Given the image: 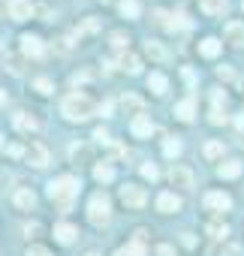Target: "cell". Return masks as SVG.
<instances>
[{"instance_id": "cell-1", "label": "cell", "mask_w": 244, "mask_h": 256, "mask_svg": "<svg viewBox=\"0 0 244 256\" xmlns=\"http://www.w3.org/2000/svg\"><path fill=\"white\" fill-rule=\"evenodd\" d=\"M60 112H64L66 120H88V118L96 112V106H94V100L84 96V94H70V96L60 102Z\"/></svg>"}, {"instance_id": "cell-2", "label": "cell", "mask_w": 244, "mask_h": 256, "mask_svg": "<svg viewBox=\"0 0 244 256\" xmlns=\"http://www.w3.org/2000/svg\"><path fill=\"white\" fill-rule=\"evenodd\" d=\"M78 178H70V175H60V178H54L52 184H48V196L54 199V202H60L64 208L78 196Z\"/></svg>"}, {"instance_id": "cell-3", "label": "cell", "mask_w": 244, "mask_h": 256, "mask_svg": "<svg viewBox=\"0 0 244 256\" xmlns=\"http://www.w3.org/2000/svg\"><path fill=\"white\" fill-rule=\"evenodd\" d=\"M88 220H90L94 226H102V223L112 220V202H108L106 193H96V196L88 202Z\"/></svg>"}, {"instance_id": "cell-4", "label": "cell", "mask_w": 244, "mask_h": 256, "mask_svg": "<svg viewBox=\"0 0 244 256\" xmlns=\"http://www.w3.org/2000/svg\"><path fill=\"white\" fill-rule=\"evenodd\" d=\"M120 202H124L127 208H142V205L148 202V196H145L142 187H136V184H124V187H120Z\"/></svg>"}, {"instance_id": "cell-5", "label": "cell", "mask_w": 244, "mask_h": 256, "mask_svg": "<svg viewBox=\"0 0 244 256\" xmlns=\"http://www.w3.org/2000/svg\"><path fill=\"white\" fill-rule=\"evenodd\" d=\"M157 22H160L166 30H187V28H190V22H187L184 12H157Z\"/></svg>"}, {"instance_id": "cell-6", "label": "cell", "mask_w": 244, "mask_h": 256, "mask_svg": "<svg viewBox=\"0 0 244 256\" xmlns=\"http://www.w3.org/2000/svg\"><path fill=\"white\" fill-rule=\"evenodd\" d=\"M24 157H28V163L36 166V169H46V166H48V151H46L40 142L28 145V148H24Z\"/></svg>"}, {"instance_id": "cell-7", "label": "cell", "mask_w": 244, "mask_h": 256, "mask_svg": "<svg viewBox=\"0 0 244 256\" xmlns=\"http://www.w3.org/2000/svg\"><path fill=\"white\" fill-rule=\"evenodd\" d=\"M202 205H205L208 211H229V208H232V199H229L226 193H205Z\"/></svg>"}, {"instance_id": "cell-8", "label": "cell", "mask_w": 244, "mask_h": 256, "mask_svg": "<svg viewBox=\"0 0 244 256\" xmlns=\"http://www.w3.org/2000/svg\"><path fill=\"white\" fill-rule=\"evenodd\" d=\"M130 133H133L136 139H145V136H151V133H154V124H151V118H148V114H136V118H133V124H130Z\"/></svg>"}, {"instance_id": "cell-9", "label": "cell", "mask_w": 244, "mask_h": 256, "mask_svg": "<svg viewBox=\"0 0 244 256\" xmlns=\"http://www.w3.org/2000/svg\"><path fill=\"white\" fill-rule=\"evenodd\" d=\"M18 42H22V54H28V58H40V54L46 52V46H42V40H40V36H30V34H24Z\"/></svg>"}, {"instance_id": "cell-10", "label": "cell", "mask_w": 244, "mask_h": 256, "mask_svg": "<svg viewBox=\"0 0 244 256\" xmlns=\"http://www.w3.org/2000/svg\"><path fill=\"white\" fill-rule=\"evenodd\" d=\"M172 187H184V190H190L193 187V172L187 169V166H172Z\"/></svg>"}, {"instance_id": "cell-11", "label": "cell", "mask_w": 244, "mask_h": 256, "mask_svg": "<svg viewBox=\"0 0 244 256\" xmlns=\"http://www.w3.org/2000/svg\"><path fill=\"white\" fill-rule=\"evenodd\" d=\"M157 211L175 214V211H181V199H178L175 193H160V196H157Z\"/></svg>"}, {"instance_id": "cell-12", "label": "cell", "mask_w": 244, "mask_h": 256, "mask_svg": "<svg viewBox=\"0 0 244 256\" xmlns=\"http://www.w3.org/2000/svg\"><path fill=\"white\" fill-rule=\"evenodd\" d=\"M114 256H145V232H136V241L127 244V247H120Z\"/></svg>"}, {"instance_id": "cell-13", "label": "cell", "mask_w": 244, "mask_h": 256, "mask_svg": "<svg viewBox=\"0 0 244 256\" xmlns=\"http://www.w3.org/2000/svg\"><path fill=\"white\" fill-rule=\"evenodd\" d=\"M223 40H226V42H232V46H241V42H244V24L229 22V24L223 28Z\"/></svg>"}, {"instance_id": "cell-14", "label": "cell", "mask_w": 244, "mask_h": 256, "mask_svg": "<svg viewBox=\"0 0 244 256\" xmlns=\"http://www.w3.org/2000/svg\"><path fill=\"white\" fill-rule=\"evenodd\" d=\"M148 90L157 94V96H163V94L169 90V78H166L163 72H151V76H148Z\"/></svg>"}, {"instance_id": "cell-15", "label": "cell", "mask_w": 244, "mask_h": 256, "mask_svg": "<svg viewBox=\"0 0 244 256\" xmlns=\"http://www.w3.org/2000/svg\"><path fill=\"white\" fill-rule=\"evenodd\" d=\"M193 114H196V102L187 96V100H181L178 106H175V118L178 120H184V124H190L193 120Z\"/></svg>"}, {"instance_id": "cell-16", "label": "cell", "mask_w": 244, "mask_h": 256, "mask_svg": "<svg viewBox=\"0 0 244 256\" xmlns=\"http://www.w3.org/2000/svg\"><path fill=\"white\" fill-rule=\"evenodd\" d=\"M12 202H16V208H22V211H30V208L36 205V193H34V190H16Z\"/></svg>"}, {"instance_id": "cell-17", "label": "cell", "mask_w": 244, "mask_h": 256, "mask_svg": "<svg viewBox=\"0 0 244 256\" xmlns=\"http://www.w3.org/2000/svg\"><path fill=\"white\" fill-rule=\"evenodd\" d=\"M76 235H78V232H76V226H70V223H58V226H54V241H58V244H72Z\"/></svg>"}, {"instance_id": "cell-18", "label": "cell", "mask_w": 244, "mask_h": 256, "mask_svg": "<svg viewBox=\"0 0 244 256\" xmlns=\"http://www.w3.org/2000/svg\"><path fill=\"white\" fill-rule=\"evenodd\" d=\"M10 16H12L16 22L30 18V4H28V0H10Z\"/></svg>"}, {"instance_id": "cell-19", "label": "cell", "mask_w": 244, "mask_h": 256, "mask_svg": "<svg viewBox=\"0 0 244 256\" xmlns=\"http://www.w3.org/2000/svg\"><path fill=\"white\" fill-rule=\"evenodd\" d=\"M16 126H18L22 133H36V130H40L36 118H30L28 112H18V114H16Z\"/></svg>"}, {"instance_id": "cell-20", "label": "cell", "mask_w": 244, "mask_h": 256, "mask_svg": "<svg viewBox=\"0 0 244 256\" xmlns=\"http://www.w3.org/2000/svg\"><path fill=\"white\" fill-rule=\"evenodd\" d=\"M229 10V0H202V12L205 16H223Z\"/></svg>"}, {"instance_id": "cell-21", "label": "cell", "mask_w": 244, "mask_h": 256, "mask_svg": "<svg viewBox=\"0 0 244 256\" xmlns=\"http://www.w3.org/2000/svg\"><path fill=\"white\" fill-rule=\"evenodd\" d=\"M217 175H220V178H238V175H241V163H238V160H226V163L217 166Z\"/></svg>"}, {"instance_id": "cell-22", "label": "cell", "mask_w": 244, "mask_h": 256, "mask_svg": "<svg viewBox=\"0 0 244 256\" xmlns=\"http://www.w3.org/2000/svg\"><path fill=\"white\" fill-rule=\"evenodd\" d=\"M199 52H202V58H217L220 54V40H214V36L202 40L199 42Z\"/></svg>"}, {"instance_id": "cell-23", "label": "cell", "mask_w": 244, "mask_h": 256, "mask_svg": "<svg viewBox=\"0 0 244 256\" xmlns=\"http://www.w3.org/2000/svg\"><path fill=\"white\" fill-rule=\"evenodd\" d=\"M70 160H72L76 166H82V163L90 160V151H88L84 145H70Z\"/></svg>"}, {"instance_id": "cell-24", "label": "cell", "mask_w": 244, "mask_h": 256, "mask_svg": "<svg viewBox=\"0 0 244 256\" xmlns=\"http://www.w3.org/2000/svg\"><path fill=\"white\" fill-rule=\"evenodd\" d=\"M139 12H142L139 0H124V4H120V16L124 18H139Z\"/></svg>"}, {"instance_id": "cell-25", "label": "cell", "mask_w": 244, "mask_h": 256, "mask_svg": "<svg viewBox=\"0 0 244 256\" xmlns=\"http://www.w3.org/2000/svg\"><path fill=\"white\" fill-rule=\"evenodd\" d=\"M223 151H226V148H223V142H205V148H202V154H205L208 160H220V157H223Z\"/></svg>"}, {"instance_id": "cell-26", "label": "cell", "mask_w": 244, "mask_h": 256, "mask_svg": "<svg viewBox=\"0 0 244 256\" xmlns=\"http://www.w3.org/2000/svg\"><path fill=\"white\" fill-rule=\"evenodd\" d=\"M94 178H96V181H112V178H114L112 163H96V166H94Z\"/></svg>"}, {"instance_id": "cell-27", "label": "cell", "mask_w": 244, "mask_h": 256, "mask_svg": "<svg viewBox=\"0 0 244 256\" xmlns=\"http://www.w3.org/2000/svg\"><path fill=\"white\" fill-rule=\"evenodd\" d=\"M120 70H127L130 76H136V72L142 70V64H139L136 54H124V58H120Z\"/></svg>"}, {"instance_id": "cell-28", "label": "cell", "mask_w": 244, "mask_h": 256, "mask_svg": "<svg viewBox=\"0 0 244 256\" xmlns=\"http://www.w3.org/2000/svg\"><path fill=\"white\" fill-rule=\"evenodd\" d=\"M120 106H124V112H136V114H142V100L133 96V94H127L124 100H120ZM136 114H133V118H136Z\"/></svg>"}, {"instance_id": "cell-29", "label": "cell", "mask_w": 244, "mask_h": 256, "mask_svg": "<svg viewBox=\"0 0 244 256\" xmlns=\"http://www.w3.org/2000/svg\"><path fill=\"white\" fill-rule=\"evenodd\" d=\"M163 154H166V157H178V154H181V139L169 136V139L163 142Z\"/></svg>"}, {"instance_id": "cell-30", "label": "cell", "mask_w": 244, "mask_h": 256, "mask_svg": "<svg viewBox=\"0 0 244 256\" xmlns=\"http://www.w3.org/2000/svg\"><path fill=\"white\" fill-rule=\"evenodd\" d=\"M145 52H148L154 60H163V58H166V48H163L160 42H154V40H148V42H145Z\"/></svg>"}, {"instance_id": "cell-31", "label": "cell", "mask_w": 244, "mask_h": 256, "mask_svg": "<svg viewBox=\"0 0 244 256\" xmlns=\"http://www.w3.org/2000/svg\"><path fill=\"white\" fill-rule=\"evenodd\" d=\"M208 235L211 238H226L229 235V226L226 223H208Z\"/></svg>"}, {"instance_id": "cell-32", "label": "cell", "mask_w": 244, "mask_h": 256, "mask_svg": "<svg viewBox=\"0 0 244 256\" xmlns=\"http://www.w3.org/2000/svg\"><path fill=\"white\" fill-rule=\"evenodd\" d=\"M142 175H145L148 181H157V175H160V172H157V166H154V163H142Z\"/></svg>"}, {"instance_id": "cell-33", "label": "cell", "mask_w": 244, "mask_h": 256, "mask_svg": "<svg viewBox=\"0 0 244 256\" xmlns=\"http://www.w3.org/2000/svg\"><path fill=\"white\" fill-rule=\"evenodd\" d=\"M112 46H114L118 52H124V48H127V36H124V34H112Z\"/></svg>"}, {"instance_id": "cell-34", "label": "cell", "mask_w": 244, "mask_h": 256, "mask_svg": "<svg viewBox=\"0 0 244 256\" xmlns=\"http://www.w3.org/2000/svg\"><path fill=\"white\" fill-rule=\"evenodd\" d=\"M34 88H36L40 94H52V82H48V78H36V82H34Z\"/></svg>"}, {"instance_id": "cell-35", "label": "cell", "mask_w": 244, "mask_h": 256, "mask_svg": "<svg viewBox=\"0 0 244 256\" xmlns=\"http://www.w3.org/2000/svg\"><path fill=\"white\" fill-rule=\"evenodd\" d=\"M211 124H226V114H223V108H220V106H214V108H211Z\"/></svg>"}, {"instance_id": "cell-36", "label": "cell", "mask_w": 244, "mask_h": 256, "mask_svg": "<svg viewBox=\"0 0 244 256\" xmlns=\"http://www.w3.org/2000/svg\"><path fill=\"white\" fill-rule=\"evenodd\" d=\"M28 256H52L46 247H40V244H34V247H28Z\"/></svg>"}, {"instance_id": "cell-37", "label": "cell", "mask_w": 244, "mask_h": 256, "mask_svg": "<svg viewBox=\"0 0 244 256\" xmlns=\"http://www.w3.org/2000/svg\"><path fill=\"white\" fill-rule=\"evenodd\" d=\"M217 76H220V78H226V82H232V78H235V72H232L229 66H217Z\"/></svg>"}, {"instance_id": "cell-38", "label": "cell", "mask_w": 244, "mask_h": 256, "mask_svg": "<svg viewBox=\"0 0 244 256\" xmlns=\"http://www.w3.org/2000/svg\"><path fill=\"white\" fill-rule=\"evenodd\" d=\"M94 139H96V142L102 145V142H108V133L102 130V126H96V130H94Z\"/></svg>"}, {"instance_id": "cell-39", "label": "cell", "mask_w": 244, "mask_h": 256, "mask_svg": "<svg viewBox=\"0 0 244 256\" xmlns=\"http://www.w3.org/2000/svg\"><path fill=\"white\" fill-rule=\"evenodd\" d=\"M211 100H214V106H226V94H223V90H214Z\"/></svg>"}, {"instance_id": "cell-40", "label": "cell", "mask_w": 244, "mask_h": 256, "mask_svg": "<svg viewBox=\"0 0 244 256\" xmlns=\"http://www.w3.org/2000/svg\"><path fill=\"white\" fill-rule=\"evenodd\" d=\"M157 256H172V247H169V244H160V247H157Z\"/></svg>"}, {"instance_id": "cell-41", "label": "cell", "mask_w": 244, "mask_h": 256, "mask_svg": "<svg viewBox=\"0 0 244 256\" xmlns=\"http://www.w3.org/2000/svg\"><path fill=\"white\" fill-rule=\"evenodd\" d=\"M10 70H12V72H16V76H18V72H22V66H18V60H16V58H10Z\"/></svg>"}, {"instance_id": "cell-42", "label": "cell", "mask_w": 244, "mask_h": 256, "mask_svg": "<svg viewBox=\"0 0 244 256\" xmlns=\"http://www.w3.org/2000/svg\"><path fill=\"white\" fill-rule=\"evenodd\" d=\"M6 12H10V4H6V0H0V18H4Z\"/></svg>"}, {"instance_id": "cell-43", "label": "cell", "mask_w": 244, "mask_h": 256, "mask_svg": "<svg viewBox=\"0 0 244 256\" xmlns=\"http://www.w3.org/2000/svg\"><path fill=\"white\" fill-rule=\"evenodd\" d=\"M6 102V90H0V106H4Z\"/></svg>"}, {"instance_id": "cell-44", "label": "cell", "mask_w": 244, "mask_h": 256, "mask_svg": "<svg viewBox=\"0 0 244 256\" xmlns=\"http://www.w3.org/2000/svg\"><path fill=\"white\" fill-rule=\"evenodd\" d=\"M0 139H4V136H0ZM0 148H4V142H0Z\"/></svg>"}, {"instance_id": "cell-45", "label": "cell", "mask_w": 244, "mask_h": 256, "mask_svg": "<svg viewBox=\"0 0 244 256\" xmlns=\"http://www.w3.org/2000/svg\"><path fill=\"white\" fill-rule=\"evenodd\" d=\"M241 10H244V0H241Z\"/></svg>"}, {"instance_id": "cell-46", "label": "cell", "mask_w": 244, "mask_h": 256, "mask_svg": "<svg viewBox=\"0 0 244 256\" xmlns=\"http://www.w3.org/2000/svg\"><path fill=\"white\" fill-rule=\"evenodd\" d=\"M88 256H96V253H88Z\"/></svg>"}, {"instance_id": "cell-47", "label": "cell", "mask_w": 244, "mask_h": 256, "mask_svg": "<svg viewBox=\"0 0 244 256\" xmlns=\"http://www.w3.org/2000/svg\"><path fill=\"white\" fill-rule=\"evenodd\" d=\"M241 145H244V142H241Z\"/></svg>"}]
</instances>
